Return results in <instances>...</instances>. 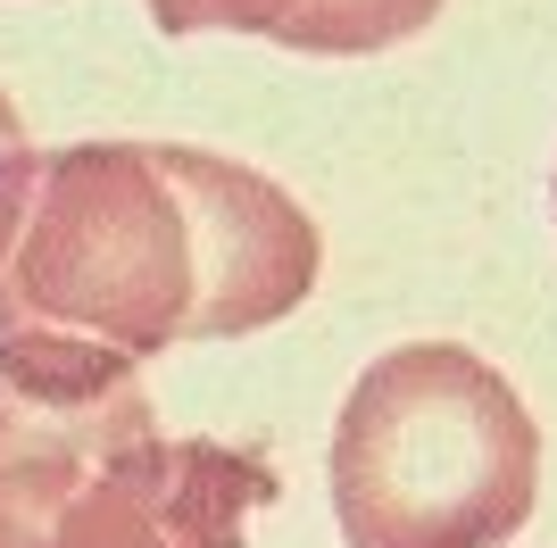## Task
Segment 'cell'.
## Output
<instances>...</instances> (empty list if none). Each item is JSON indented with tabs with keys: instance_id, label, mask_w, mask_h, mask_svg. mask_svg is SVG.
I'll list each match as a JSON object with an SVG mask.
<instances>
[{
	"instance_id": "4",
	"label": "cell",
	"mask_w": 557,
	"mask_h": 548,
	"mask_svg": "<svg viewBox=\"0 0 557 548\" xmlns=\"http://www.w3.org/2000/svg\"><path fill=\"white\" fill-rule=\"evenodd\" d=\"M449 0H150L159 34H258L308 59H374L417 42Z\"/></svg>"
},
{
	"instance_id": "2",
	"label": "cell",
	"mask_w": 557,
	"mask_h": 548,
	"mask_svg": "<svg viewBox=\"0 0 557 548\" xmlns=\"http://www.w3.org/2000/svg\"><path fill=\"white\" fill-rule=\"evenodd\" d=\"M275 457L166 433L141 374L34 390L0 365V548H250Z\"/></svg>"
},
{
	"instance_id": "3",
	"label": "cell",
	"mask_w": 557,
	"mask_h": 548,
	"mask_svg": "<svg viewBox=\"0 0 557 548\" xmlns=\"http://www.w3.org/2000/svg\"><path fill=\"white\" fill-rule=\"evenodd\" d=\"M325 482L349 548H508L541 499V424L466 341H399L349 383Z\"/></svg>"
},
{
	"instance_id": "5",
	"label": "cell",
	"mask_w": 557,
	"mask_h": 548,
	"mask_svg": "<svg viewBox=\"0 0 557 548\" xmlns=\"http://www.w3.org/2000/svg\"><path fill=\"white\" fill-rule=\"evenodd\" d=\"M17 150H34V141H25V116H17V100L0 91V166L17 159Z\"/></svg>"
},
{
	"instance_id": "1",
	"label": "cell",
	"mask_w": 557,
	"mask_h": 548,
	"mask_svg": "<svg viewBox=\"0 0 557 548\" xmlns=\"http://www.w3.org/2000/svg\"><path fill=\"white\" fill-rule=\"evenodd\" d=\"M317 274V216L225 150L59 141L0 166V365L34 390H92L159 349L267 333Z\"/></svg>"
}]
</instances>
